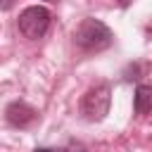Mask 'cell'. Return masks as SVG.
Listing matches in <instances>:
<instances>
[{
  "label": "cell",
  "mask_w": 152,
  "mask_h": 152,
  "mask_svg": "<svg viewBox=\"0 0 152 152\" xmlns=\"http://www.w3.org/2000/svg\"><path fill=\"white\" fill-rule=\"evenodd\" d=\"M71 40H74V45H76L81 52H102V50L112 48L114 33H112V28H109L104 21H100V19H95V17H86V19H81V24L74 28Z\"/></svg>",
  "instance_id": "1"
},
{
  "label": "cell",
  "mask_w": 152,
  "mask_h": 152,
  "mask_svg": "<svg viewBox=\"0 0 152 152\" xmlns=\"http://www.w3.org/2000/svg\"><path fill=\"white\" fill-rule=\"evenodd\" d=\"M109 104H112V86L102 81V83L90 86L83 93L81 104H78V112H81V116L86 121L97 124V121H102L109 114Z\"/></svg>",
  "instance_id": "2"
},
{
  "label": "cell",
  "mask_w": 152,
  "mask_h": 152,
  "mask_svg": "<svg viewBox=\"0 0 152 152\" xmlns=\"http://www.w3.org/2000/svg\"><path fill=\"white\" fill-rule=\"evenodd\" d=\"M50 21H52V14L48 7L43 5H31L26 10H21L19 19H17V26H19V33L28 40H38L48 33L50 28Z\"/></svg>",
  "instance_id": "3"
},
{
  "label": "cell",
  "mask_w": 152,
  "mask_h": 152,
  "mask_svg": "<svg viewBox=\"0 0 152 152\" xmlns=\"http://www.w3.org/2000/svg\"><path fill=\"white\" fill-rule=\"evenodd\" d=\"M5 121H7L12 128L24 131V128H31V126L38 121V112H36L28 102L14 100V102H10V104L5 107Z\"/></svg>",
  "instance_id": "4"
},
{
  "label": "cell",
  "mask_w": 152,
  "mask_h": 152,
  "mask_svg": "<svg viewBox=\"0 0 152 152\" xmlns=\"http://www.w3.org/2000/svg\"><path fill=\"white\" fill-rule=\"evenodd\" d=\"M133 112L138 116H145V114L152 112V86L138 83L135 95H133Z\"/></svg>",
  "instance_id": "5"
},
{
  "label": "cell",
  "mask_w": 152,
  "mask_h": 152,
  "mask_svg": "<svg viewBox=\"0 0 152 152\" xmlns=\"http://www.w3.org/2000/svg\"><path fill=\"white\" fill-rule=\"evenodd\" d=\"M140 69H142V66H140L138 62H135V64H128V69L124 71V81H138V78H140Z\"/></svg>",
  "instance_id": "6"
},
{
  "label": "cell",
  "mask_w": 152,
  "mask_h": 152,
  "mask_svg": "<svg viewBox=\"0 0 152 152\" xmlns=\"http://www.w3.org/2000/svg\"><path fill=\"white\" fill-rule=\"evenodd\" d=\"M59 152H88V147L78 140H69L64 147H59Z\"/></svg>",
  "instance_id": "7"
},
{
  "label": "cell",
  "mask_w": 152,
  "mask_h": 152,
  "mask_svg": "<svg viewBox=\"0 0 152 152\" xmlns=\"http://www.w3.org/2000/svg\"><path fill=\"white\" fill-rule=\"evenodd\" d=\"M14 5V0H0V10H10Z\"/></svg>",
  "instance_id": "8"
},
{
  "label": "cell",
  "mask_w": 152,
  "mask_h": 152,
  "mask_svg": "<svg viewBox=\"0 0 152 152\" xmlns=\"http://www.w3.org/2000/svg\"><path fill=\"white\" fill-rule=\"evenodd\" d=\"M33 152H59V150H55V147H36Z\"/></svg>",
  "instance_id": "9"
},
{
  "label": "cell",
  "mask_w": 152,
  "mask_h": 152,
  "mask_svg": "<svg viewBox=\"0 0 152 152\" xmlns=\"http://www.w3.org/2000/svg\"><path fill=\"white\" fill-rule=\"evenodd\" d=\"M114 2H116V5H119V7H128V5H131V2H133V0H114Z\"/></svg>",
  "instance_id": "10"
}]
</instances>
